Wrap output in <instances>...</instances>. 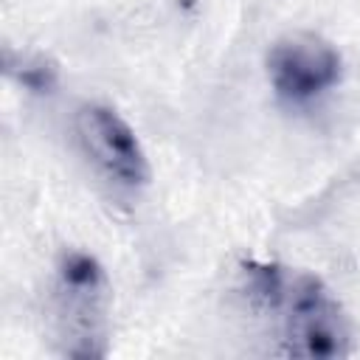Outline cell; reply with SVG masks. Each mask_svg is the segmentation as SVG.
<instances>
[{"instance_id": "1", "label": "cell", "mask_w": 360, "mask_h": 360, "mask_svg": "<svg viewBox=\"0 0 360 360\" xmlns=\"http://www.w3.org/2000/svg\"><path fill=\"white\" fill-rule=\"evenodd\" d=\"M270 309L281 312V352L290 357H343L352 349L349 321L315 276H287Z\"/></svg>"}, {"instance_id": "2", "label": "cell", "mask_w": 360, "mask_h": 360, "mask_svg": "<svg viewBox=\"0 0 360 360\" xmlns=\"http://www.w3.org/2000/svg\"><path fill=\"white\" fill-rule=\"evenodd\" d=\"M53 318L65 354H104L107 276L93 256L82 250L62 253L53 287Z\"/></svg>"}, {"instance_id": "3", "label": "cell", "mask_w": 360, "mask_h": 360, "mask_svg": "<svg viewBox=\"0 0 360 360\" xmlns=\"http://www.w3.org/2000/svg\"><path fill=\"white\" fill-rule=\"evenodd\" d=\"M340 53L315 34L284 37L267 53V79L276 96L292 107L318 101L340 82Z\"/></svg>"}, {"instance_id": "5", "label": "cell", "mask_w": 360, "mask_h": 360, "mask_svg": "<svg viewBox=\"0 0 360 360\" xmlns=\"http://www.w3.org/2000/svg\"><path fill=\"white\" fill-rule=\"evenodd\" d=\"M8 73L17 76L20 84L31 87V90H48L56 82V68L51 62H45L42 56H20V62H14V56H8Z\"/></svg>"}, {"instance_id": "4", "label": "cell", "mask_w": 360, "mask_h": 360, "mask_svg": "<svg viewBox=\"0 0 360 360\" xmlns=\"http://www.w3.org/2000/svg\"><path fill=\"white\" fill-rule=\"evenodd\" d=\"M76 138L93 166L121 188H141L149 180V160L135 129L104 104H82Z\"/></svg>"}]
</instances>
